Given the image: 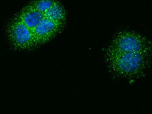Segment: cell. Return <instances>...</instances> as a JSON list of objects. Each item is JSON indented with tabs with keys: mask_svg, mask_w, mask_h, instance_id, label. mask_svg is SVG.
I'll return each instance as SVG.
<instances>
[{
	"mask_svg": "<svg viewBox=\"0 0 152 114\" xmlns=\"http://www.w3.org/2000/svg\"><path fill=\"white\" fill-rule=\"evenodd\" d=\"M45 18L49 19L62 27L65 25L66 22V12L64 7L59 1L56 2L49 10L45 13Z\"/></svg>",
	"mask_w": 152,
	"mask_h": 114,
	"instance_id": "cell-6",
	"label": "cell"
},
{
	"mask_svg": "<svg viewBox=\"0 0 152 114\" xmlns=\"http://www.w3.org/2000/svg\"><path fill=\"white\" fill-rule=\"evenodd\" d=\"M63 27L47 18H45L33 30L37 45L50 41L62 30Z\"/></svg>",
	"mask_w": 152,
	"mask_h": 114,
	"instance_id": "cell-4",
	"label": "cell"
},
{
	"mask_svg": "<svg viewBox=\"0 0 152 114\" xmlns=\"http://www.w3.org/2000/svg\"><path fill=\"white\" fill-rule=\"evenodd\" d=\"M113 50L121 53H151L152 41L137 32L123 30L114 36L111 44Z\"/></svg>",
	"mask_w": 152,
	"mask_h": 114,
	"instance_id": "cell-2",
	"label": "cell"
},
{
	"mask_svg": "<svg viewBox=\"0 0 152 114\" xmlns=\"http://www.w3.org/2000/svg\"><path fill=\"white\" fill-rule=\"evenodd\" d=\"M104 56L112 75L118 79L135 80L145 74L151 64L152 53H121L108 45L104 48Z\"/></svg>",
	"mask_w": 152,
	"mask_h": 114,
	"instance_id": "cell-1",
	"label": "cell"
},
{
	"mask_svg": "<svg viewBox=\"0 0 152 114\" xmlns=\"http://www.w3.org/2000/svg\"><path fill=\"white\" fill-rule=\"evenodd\" d=\"M56 2V1H53V0H40V1H33V2L30 3V4L35 10L45 14L47 11L52 8Z\"/></svg>",
	"mask_w": 152,
	"mask_h": 114,
	"instance_id": "cell-7",
	"label": "cell"
},
{
	"mask_svg": "<svg viewBox=\"0 0 152 114\" xmlns=\"http://www.w3.org/2000/svg\"><path fill=\"white\" fill-rule=\"evenodd\" d=\"M7 33L11 45L17 50H30L37 45L33 30L16 16L9 22Z\"/></svg>",
	"mask_w": 152,
	"mask_h": 114,
	"instance_id": "cell-3",
	"label": "cell"
},
{
	"mask_svg": "<svg viewBox=\"0 0 152 114\" xmlns=\"http://www.w3.org/2000/svg\"><path fill=\"white\" fill-rule=\"evenodd\" d=\"M16 16L33 31L45 18V14L35 10L30 4L23 7Z\"/></svg>",
	"mask_w": 152,
	"mask_h": 114,
	"instance_id": "cell-5",
	"label": "cell"
}]
</instances>
